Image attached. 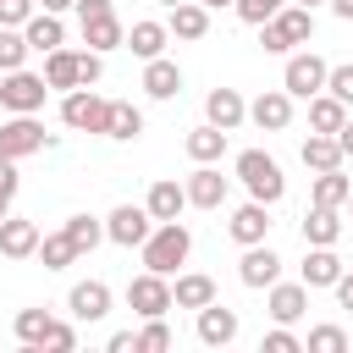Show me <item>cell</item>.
<instances>
[{
	"instance_id": "51",
	"label": "cell",
	"mask_w": 353,
	"mask_h": 353,
	"mask_svg": "<svg viewBox=\"0 0 353 353\" xmlns=\"http://www.w3.org/2000/svg\"><path fill=\"white\" fill-rule=\"evenodd\" d=\"M331 11L336 17H353V0H331Z\"/></svg>"
},
{
	"instance_id": "42",
	"label": "cell",
	"mask_w": 353,
	"mask_h": 353,
	"mask_svg": "<svg viewBox=\"0 0 353 353\" xmlns=\"http://www.w3.org/2000/svg\"><path fill=\"white\" fill-rule=\"evenodd\" d=\"M44 347H55V353H72V347H77V331H72L66 320H50V331H44Z\"/></svg>"
},
{
	"instance_id": "13",
	"label": "cell",
	"mask_w": 353,
	"mask_h": 353,
	"mask_svg": "<svg viewBox=\"0 0 353 353\" xmlns=\"http://www.w3.org/2000/svg\"><path fill=\"white\" fill-rule=\"evenodd\" d=\"M237 276H243V287H270V281L281 276L276 248H270V243H248V254L237 259Z\"/></svg>"
},
{
	"instance_id": "26",
	"label": "cell",
	"mask_w": 353,
	"mask_h": 353,
	"mask_svg": "<svg viewBox=\"0 0 353 353\" xmlns=\"http://www.w3.org/2000/svg\"><path fill=\"white\" fill-rule=\"evenodd\" d=\"M176 39H204L210 33V6L204 0H182V6H171V22H165Z\"/></svg>"
},
{
	"instance_id": "45",
	"label": "cell",
	"mask_w": 353,
	"mask_h": 353,
	"mask_svg": "<svg viewBox=\"0 0 353 353\" xmlns=\"http://www.w3.org/2000/svg\"><path fill=\"white\" fill-rule=\"evenodd\" d=\"M298 347H303V342H298V336H292L287 325H276V331L265 336V353H298Z\"/></svg>"
},
{
	"instance_id": "49",
	"label": "cell",
	"mask_w": 353,
	"mask_h": 353,
	"mask_svg": "<svg viewBox=\"0 0 353 353\" xmlns=\"http://www.w3.org/2000/svg\"><path fill=\"white\" fill-rule=\"evenodd\" d=\"M336 143H342V154H353V116L336 127Z\"/></svg>"
},
{
	"instance_id": "23",
	"label": "cell",
	"mask_w": 353,
	"mask_h": 353,
	"mask_svg": "<svg viewBox=\"0 0 353 353\" xmlns=\"http://www.w3.org/2000/svg\"><path fill=\"white\" fill-rule=\"evenodd\" d=\"M22 33H28V44H33V50H44V55L66 44V28H61V11H33V17L22 22Z\"/></svg>"
},
{
	"instance_id": "2",
	"label": "cell",
	"mask_w": 353,
	"mask_h": 353,
	"mask_svg": "<svg viewBox=\"0 0 353 353\" xmlns=\"http://www.w3.org/2000/svg\"><path fill=\"white\" fill-rule=\"evenodd\" d=\"M188 248H193V237H188V226H182V221H154V232L143 237V270L171 276V270L188 259Z\"/></svg>"
},
{
	"instance_id": "22",
	"label": "cell",
	"mask_w": 353,
	"mask_h": 353,
	"mask_svg": "<svg viewBox=\"0 0 353 353\" xmlns=\"http://www.w3.org/2000/svg\"><path fill=\"white\" fill-rule=\"evenodd\" d=\"M66 309H72L77 320H105V314H110V287H105V281H77L72 298H66Z\"/></svg>"
},
{
	"instance_id": "27",
	"label": "cell",
	"mask_w": 353,
	"mask_h": 353,
	"mask_svg": "<svg viewBox=\"0 0 353 353\" xmlns=\"http://www.w3.org/2000/svg\"><path fill=\"white\" fill-rule=\"evenodd\" d=\"M165 39H171V28H165V22H132V28H127V50H132L138 61L165 55Z\"/></svg>"
},
{
	"instance_id": "4",
	"label": "cell",
	"mask_w": 353,
	"mask_h": 353,
	"mask_svg": "<svg viewBox=\"0 0 353 353\" xmlns=\"http://www.w3.org/2000/svg\"><path fill=\"white\" fill-rule=\"evenodd\" d=\"M309 33H314V11H309V6H281L270 22H259V44H265L270 55H281V50H292V44H309Z\"/></svg>"
},
{
	"instance_id": "50",
	"label": "cell",
	"mask_w": 353,
	"mask_h": 353,
	"mask_svg": "<svg viewBox=\"0 0 353 353\" xmlns=\"http://www.w3.org/2000/svg\"><path fill=\"white\" fill-rule=\"evenodd\" d=\"M44 11H66V6H77V0H39Z\"/></svg>"
},
{
	"instance_id": "3",
	"label": "cell",
	"mask_w": 353,
	"mask_h": 353,
	"mask_svg": "<svg viewBox=\"0 0 353 353\" xmlns=\"http://www.w3.org/2000/svg\"><path fill=\"white\" fill-rule=\"evenodd\" d=\"M237 182H243L248 199H259V204H276V199L287 193V176H281V165H276L265 149H243V154H237Z\"/></svg>"
},
{
	"instance_id": "6",
	"label": "cell",
	"mask_w": 353,
	"mask_h": 353,
	"mask_svg": "<svg viewBox=\"0 0 353 353\" xmlns=\"http://www.w3.org/2000/svg\"><path fill=\"white\" fill-rule=\"evenodd\" d=\"M105 116H110V99H99L94 88H66L61 121H66L72 132H105Z\"/></svg>"
},
{
	"instance_id": "54",
	"label": "cell",
	"mask_w": 353,
	"mask_h": 353,
	"mask_svg": "<svg viewBox=\"0 0 353 353\" xmlns=\"http://www.w3.org/2000/svg\"><path fill=\"white\" fill-rule=\"evenodd\" d=\"M160 6H182V0H160Z\"/></svg>"
},
{
	"instance_id": "36",
	"label": "cell",
	"mask_w": 353,
	"mask_h": 353,
	"mask_svg": "<svg viewBox=\"0 0 353 353\" xmlns=\"http://www.w3.org/2000/svg\"><path fill=\"white\" fill-rule=\"evenodd\" d=\"M66 237L77 243V254H88V248H99L105 221H94V215H72V221H66Z\"/></svg>"
},
{
	"instance_id": "25",
	"label": "cell",
	"mask_w": 353,
	"mask_h": 353,
	"mask_svg": "<svg viewBox=\"0 0 353 353\" xmlns=\"http://www.w3.org/2000/svg\"><path fill=\"white\" fill-rule=\"evenodd\" d=\"M298 154H303V165H309V171H336V165L347 160V154H342V143H336V132H309Z\"/></svg>"
},
{
	"instance_id": "5",
	"label": "cell",
	"mask_w": 353,
	"mask_h": 353,
	"mask_svg": "<svg viewBox=\"0 0 353 353\" xmlns=\"http://www.w3.org/2000/svg\"><path fill=\"white\" fill-rule=\"evenodd\" d=\"M44 94H50V83H44V72H6V83H0V105L11 110V116H33V110H44Z\"/></svg>"
},
{
	"instance_id": "15",
	"label": "cell",
	"mask_w": 353,
	"mask_h": 353,
	"mask_svg": "<svg viewBox=\"0 0 353 353\" xmlns=\"http://www.w3.org/2000/svg\"><path fill=\"white\" fill-rule=\"evenodd\" d=\"M182 188H188V204H199V210H221V204H226V176H221L215 165H199Z\"/></svg>"
},
{
	"instance_id": "53",
	"label": "cell",
	"mask_w": 353,
	"mask_h": 353,
	"mask_svg": "<svg viewBox=\"0 0 353 353\" xmlns=\"http://www.w3.org/2000/svg\"><path fill=\"white\" fill-rule=\"evenodd\" d=\"M298 6H309V11H314V0H298Z\"/></svg>"
},
{
	"instance_id": "52",
	"label": "cell",
	"mask_w": 353,
	"mask_h": 353,
	"mask_svg": "<svg viewBox=\"0 0 353 353\" xmlns=\"http://www.w3.org/2000/svg\"><path fill=\"white\" fill-rule=\"evenodd\" d=\"M204 6H237V0H204Z\"/></svg>"
},
{
	"instance_id": "34",
	"label": "cell",
	"mask_w": 353,
	"mask_h": 353,
	"mask_svg": "<svg viewBox=\"0 0 353 353\" xmlns=\"http://www.w3.org/2000/svg\"><path fill=\"white\" fill-rule=\"evenodd\" d=\"M39 259H44V270H66V265L77 259V243L66 237V226L50 232V237H39Z\"/></svg>"
},
{
	"instance_id": "16",
	"label": "cell",
	"mask_w": 353,
	"mask_h": 353,
	"mask_svg": "<svg viewBox=\"0 0 353 353\" xmlns=\"http://www.w3.org/2000/svg\"><path fill=\"white\" fill-rule=\"evenodd\" d=\"M303 309H309V287L303 281H270V320L276 325H292Z\"/></svg>"
},
{
	"instance_id": "7",
	"label": "cell",
	"mask_w": 353,
	"mask_h": 353,
	"mask_svg": "<svg viewBox=\"0 0 353 353\" xmlns=\"http://www.w3.org/2000/svg\"><path fill=\"white\" fill-rule=\"evenodd\" d=\"M127 309H132V314H143V320H154V314L176 309V298H171V281H165L160 270H143V276H132V281H127Z\"/></svg>"
},
{
	"instance_id": "19",
	"label": "cell",
	"mask_w": 353,
	"mask_h": 353,
	"mask_svg": "<svg viewBox=\"0 0 353 353\" xmlns=\"http://www.w3.org/2000/svg\"><path fill=\"white\" fill-rule=\"evenodd\" d=\"M204 116L215 121V127H243L248 121V105H243V94L237 88H210V99H204Z\"/></svg>"
},
{
	"instance_id": "48",
	"label": "cell",
	"mask_w": 353,
	"mask_h": 353,
	"mask_svg": "<svg viewBox=\"0 0 353 353\" xmlns=\"http://www.w3.org/2000/svg\"><path fill=\"white\" fill-rule=\"evenodd\" d=\"M336 303H342V309H353V270H342V276H336Z\"/></svg>"
},
{
	"instance_id": "46",
	"label": "cell",
	"mask_w": 353,
	"mask_h": 353,
	"mask_svg": "<svg viewBox=\"0 0 353 353\" xmlns=\"http://www.w3.org/2000/svg\"><path fill=\"white\" fill-rule=\"evenodd\" d=\"M110 353H138V331H116L110 336Z\"/></svg>"
},
{
	"instance_id": "29",
	"label": "cell",
	"mask_w": 353,
	"mask_h": 353,
	"mask_svg": "<svg viewBox=\"0 0 353 353\" xmlns=\"http://www.w3.org/2000/svg\"><path fill=\"white\" fill-rule=\"evenodd\" d=\"M143 132V116H138V105H127V99H110V116H105V138H121V143H132Z\"/></svg>"
},
{
	"instance_id": "21",
	"label": "cell",
	"mask_w": 353,
	"mask_h": 353,
	"mask_svg": "<svg viewBox=\"0 0 353 353\" xmlns=\"http://www.w3.org/2000/svg\"><path fill=\"white\" fill-rule=\"evenodd\" d=\"M336 276H342V259L331 254V243H309V254H303V287H336Z\"/></svg>"
},
{
	"instance_id": "1",
	"label": "cell",
	"mask_w": 353,
	"mask_h": 353,
	"mask_svg": "<svg viewBox=\"0 0 353 353\" xmlns=\"http://www.w3.org/2000/svg\"><path fill=\"white\" fill-rule=\"evenodd\" d=\"M99 50H50L44 55V83L50 88H94L99 83Z\"/></svg>"
},
{
	"instance_id": "8",
	"label": "cell",
	"mask_w": 353,
	"mask_h": 353,
	"mask_svg": "<svg viewBox=\"0 0 353 353\" xmlns=\"http://www.w3.org/2000/svg\"><path fill=\"white\" fill-rule=\"evenodd\" d=\"M55 138L44 132V121H33V116H11V121H0V154L6 160H22V154H39V149H50Z\"/></svg>"
},
{
	"instance_id": "38",
	"label": "cell",
	"mask_w": 353,
	"mask_h": 353,
	"mask_svg": "<svg viewBox=\"0 0 353 353\" xmlns=\"http://www.w3.org/2000/svg\"><path fill=\"white\" fill-rule=\"evenodd\" d=\"M303 347H309V353H347V331H342V325H314Z\"/></svg>"
},
{
	"instance_id": "17",
	"label": "cell",
	"mask_w": 353,
	"mask_h": 353,
	"mask_svg": "<svg viewBox=\"0 0 353 353\" xmlns=\"http://www.w3.org/2000/svg\"><path fill=\"white\" fill-rule=\"evenodd\" d=\"M0 254H6V259H28V254H39V226L22 221V215H6V221H0Z\"/></svg>"
},
{
	"instance_id": "20",
	"label": "cell",
	"mask_w": 353,
	"mask_h": 353,
	"mask_svg": "<svg viewBox=\"0 0 353 353\" xmlns=\"http://www.w3.org/2000/svg\"><path fill=\"white\" fill-rule=\"evenodd\" d=\"M143 210H149L154 221H176V215L188 210V188H182V182H171V176H160V182L149 188V199H143Z\"/></svg>"
},
{
	"instance_id": "14",
	"label": "cell",
	"mask_w": 353,
	"mask_h": 353,
	"mask_svg": "<svg viewBox=\"0 0 353 353\" xmlns=\"http://www.w3.org/2000/svg\"><path fill=\"white\" fill-rule=\"evenodd\" d=\"M232 336H237V309L204 303V309H199V342H204V347H226Z\"/></svg>"
},
{
	"instance_id": "24",
	"label": "cell",
	"mask_w": 353,
	"mask_h": 353,
	"mask_svg": "<svg viewBox=\"0 0 353 353\" xmlns=\"http://www.w3.org/2000/svg\"><path fill=\"white\" fill-rule=\"evenodd\" d=\"M83 44H88V50H99V55H105V50H121V44H127V28H121V17H116V11H105V17H88V22H83Z\"/></svg>"
},
{
	"instance_id": "35",
	"label": "cell",
	"mask_w": 353,
	"mask_h": 353,
	"mask_svg": "<svg viewBox=\"0 0 353 353\" xmlns=\"http://www.w3.org/2000/svg\"><path fill=\"white\" fill-rule=\"evenodd\" d=\"M28 50H33V44H28L22 28H0V72H17V66L28 61Z\"/></svg>"
},
{
	"instance_id": "40",
	"label": "cell",
	"mask_w": 353,
	"mask_h": 353,
	"mask_svg": "<svg viewBox=\"0 0 353 353\" xmlns=\"http://www.w3.org/2000/svg\"><path fill=\"white\" fill-rule=\"evenodd\" d=\"M281 6H287V0H237V17L259 28V22H270V17L281 11Z\"/></svg>"
},
{
	"instance_id": "28",
	"label": "cell",
	"mask_w": 353,
	"mask_h": 353,
	"mask_svg": "<svg viewBox=\"0 0 353 353\" xmlns=\"http://www.w3.org/2000/svg\"><path fill=\"white\" fill-rule=\"evenodd\" d=\"M347 121V105L331 94V88H320L314 99H309V132H336Z\"/></svg>"
},
{
	"instance_id": "9",
	"label": "cell",
	"mask_w": 353,
	"mask_h": 353,
	"mask_svg": "<svg viewBox=\"0 0 353 353\" xmlns=\"http://www.w3.org/2000/svg\"><path fill=\"white\" fill-rule=\"evenodd\" d=\"M149 232H154V215H149L143 204H116V210L105 215V237L121 243V248H143Z\"/></svg>"
},
{
	"instance_id": "32",
	"label": "cell",
	"mask_w": 353,
	"mask_h": 353,
	"mask_svg": "<svg viewBox=\"0 0 353 353\" xmlns=\"http://www.w3.org/2000/svg\"><path fill=\"white\" fill-rule=\"evenodd\" d=\"M347 193H353V182L342 176V165H336V171H314V204L342 210V204H347Z\"/></svg>"
},
{
	"instance_id": "10",
	"label": "cell",
	"mask_w": 353,
	"mask_h": 353,
	"mask_svg": "<svg viewBox=\"0 0 353 353\" xmlns=\"http://www.w3.org/2000/svg\"><path fill=\"white\" fill-rule=\"evenodd\" d=\"M325 77H331V66L309 50V55H292L287 61V72H281V88L292 94V99H314L320 88H325Z\"/></svg>"
},
{
	"instance_id": "12",
	"label": "cell",
	"mask_w": 353,
	"mask_h": 353,
	"mask_svg": "<svg viewBox=\"0 0 353 353\" xmlns=\"http://www.w3.org/2000/svg\"><path fill=\"white\" fill-rule=\"evenodd\" d=\"M226 232H232V243H265V232H270V204H259V199H248V204H237L232 210V221H226Z\"/></svg>"
},
{
	"instance_id": "18",
	"label": "cell",
	"mask_w": 353,
	"mask_h": 353,
	"mask_svg": "<svg viewBox=\"0 0 353 353\" xmlns=\"http://www.w3.org/2000/svg\"><path fill=\"white\" fill-rule=\"evenodd\" d=\"M143 94H149V99H176V94H182V72H176V61H165V55L143 61Z\"/></svg>"
},
{
	"instance_id": "39",
	"label": "cell",
	"mask_w": 353,
	"mask_h": 353,
	"mask_svg": "<svg viewBox=\"0 0 353 353\" xmlns=\"http://www.w3.org/2000/svg\"><path fill=\"white\" fill-rule=\"evenodd\" d=\"M160 347H171V325H165V314L143 320V331H138V353H160Z\"/></svg>"
},
{
	"instance_id": "11",
	"label": "cell",
	"mask_w": 353,
	"mask_h": 353,
	"mask_svg": "<svg viewBox=\"0 0 353 353\" xmlns=\"http://www.w3.org/2000/svg\"><path fill=\"white\" fill-rule=\"evenodd\" d=\"M248 121H254L259 132H281V127L292 121V94H287V88H265V94L248 105Z\"/></svg>"
},
{
	"instance_id": "44",
	"label": "cell",
	"mask_w": 353,
	"mask_h": 353,
	"mask_svg": "<svg viewBox=\"0 0 353 353\" xmlns=\"http://www.w3.org/2000/svg\"><path fill=\"white\" fill-rule=\"evenodd\" d=\"M11 199H17V160H6V154H0V221H6Z\"/></svg>"
},
{
	"instance_id": "47",
	"label": "cell",
	"mask_w": 353,
	"mask_h": 353,
	"mask_svg": "<svg viewBox=\"0 0 353 353\" xmlns=\"http://www.w3.org/2000/svg\"><path fill=\"white\" fill-rule=\"evenodd\" d=\"M105 11H116V6H110V0H77V17H83V22H88V17H105Z\"/></svg>"
},
{
	"instance_id": "43",
	"label": "cell",
	"mask_w": 353,
	"mask_h": 353,
	"mask_svg": "<svg viewBox=\"0 0 353 353\" xmlns=\"http://www.w3.org/2000/svg\"><path fill=\"white\" fill-rule=\"evenodd\" d=\"M33 6L39 0H0V28H22L33 17Z\"/></svg>"
},
{
	"instance_id": "41",
	"label": "cell",
	"mask_w": 353,
	"mask_h": 353,
	"mask_svg": "<svg viewBox=\"0 0 353 353\" xmlns=\"http://www.w3.org/2000/svg\"><path fill=\"white\" fill-rule=\"evenodd\" d=\"M325 88L342 99V105H353V61H342V66H331V77H325Z\"/></svg>"
},
{
	"instance_id": "33",
	"label": "cell",
	"mask_w": 353,
	"mask_h": 353,
	"mask_svg": "<svg viewBox=\"0 0 353 353\" xmlns=\"http://www.w3.org/2000/svg\"><path fill=\"white\" fill-rule=\"evenodd\" d=\"M336 237H342V221H336V210L314 204V210L303 215V243H336Z\"/></svg>"
},
{
	"instance_id": "37",
	"label": "cell",
	"mask_w": 353,
	"mask_h": 353,
	"mask_svg": "<svg viewBox=\"0 0 353 353\" xmlns=\"http://www.w3.org/2000/svg\"><path fill=\"white\" fill-rule=\"evenodd\" d=\"M44 331H50V314L44 309H17V342L44 347Z\"/></svg>"
},
{
	"instance_id": "31",
	"label": "cell",
	"mask_w": 353,
	"mask_h": 353,
	"mask_svg": "<svg viewBox=\"0 0 353 353\" xmlns=\"http://www.w3.org/2000/svg\"><path fill=\"white\" fill-rule=\"evenodd\" d=\"M171 298H176V309H204V303H215V281L210 276H176V287H171Z\"/></svg>"
},
{
	"instance_id": "30",
	"label": "cell",
	"mask_w": 353,
	"mask_h": 353,
	"mask_svg": "<svg viewBox=\"0 0 353 353\" xmlns=\"http://www.w3.org/2000/svg\"><path fill=\"white\" fill-rule=\"evenodd\" d=\"M221 149H226V127H215V121H204V127H193V132H188V154H193L199 165H210V160H221Z\"/></svg>"
}]
</instances>
